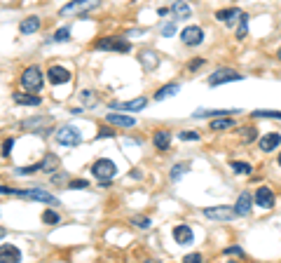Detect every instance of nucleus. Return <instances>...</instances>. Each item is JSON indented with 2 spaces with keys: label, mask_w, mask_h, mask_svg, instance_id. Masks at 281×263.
Masks as SVG:
<instances>
[{
  "label": "nucleus",
  "mask_w": 281,
  "mask_h": 263,
  "mask_svg": "<svg viewBox=\"0 0 281 263\" xmlns=\"http://www.w3.org/2000/svg\"><path fill=\"white\" fill-rule=\"evenodd\" d=\"M56 144L59 146H66V148H75V146L82 144V134H80V129L75 125H63V127L56 129Z\"/></svg>",
  "instance_id": "obj_1"
},
{
  "label": "nucleus",
  "mask_w": 281,
  "mask_h": 263,
  "mask_svg": "<svg viewBox=\"0 0 281 263\" xmlns=\"http://www.w3.org/2000/svg\"><path fill=\"white\" fill-rule=\"evenodd\" d=\"M43 82H45V75L43 71L38 68V66H28V68H24V73H21V87L26 92H40L43 90Z\"/></svg>",
  "instance_id": "obj_2"
},
{
  "label": "nucleus",
  "mask_w": 281,
  "mask_h": 263,
  "mask_svg": "<svg viewBox=\"0 0 281 263\" xmlns=\"http://www.w3.org/2000/svg\"><path fill=\"white\" fill-rule=\"evenodd\" d=\"M101 5V0H73L68 5H63L59 17H70V14H85L89 9H96Z\"/></svg>",
  "instance_id": "obj_3"
},
{
  "label": "nucleus",
  "mask_w": 281,
  "mask_h": 263,
  "mask_svg": "<svg viewBox=\"0 0 281 263\" xmlns=\"http://www.w3.org/2000/svg\"><path fill=\"white\" fill-rule=\"evenodd\" d=\"M14 195H19V198H26V200H35V202H45V205H49V207H56L59 205V198H54L52 193L43 191V188H26V191H17Z\"/></svg>",
  "instance_id": "obj_4"
},
{
  "label": "nucleus",
  "mask_w": 281,
  "mask_h": 263,
  "mask_svg": "<svg viewBox=\"0 0 281 263\" xmlns=\"http://www.w3.org/2000/svg\"><path fill=\"white\" fill-rule=\"evenodd\" d=\"M92 174L96 176L98 181H110L115 174H117V164L113 160H108V158H101L96 162L92 164Z\"/></svg>",
  "instance_id": "obj_5"
},
{
  "label": "nucleus",
  "mask_w": 281,
  "mask_h": 263,
  "mask_svg": "<svg viewBox=\"0 0 281 263\" xmlns=\"http://www.w3.org/2000/svg\"><path fill=\"white\" fill-rule=\"evenodd\" d=\"M204 216L211 218V221H220V223H228L237 216L234 207H228V205H216V207H206L204 209Z\"/></svg>",
  "instance_id": "obj_6"
},
{
  "label": "nucleus",
  "mask_w": 281,
  "mask_h": 263,
  "mask_svg": "<svg viewBox=\"0 0 281 263\" xmlns=\"http://www.w3.org/2000/svg\"><path fill=\"white\" fill-rule=\"evenodd\" d=\"M244 75L237 73L234 68H218L216 73H211L209 75V85L211 87H216V85H225V82H234V80H241Z\"/></svg>",
  "instance_id": "obj_7"
},
{
  "label": "nucleus",
  "mask_w": 281,
  "mask_h": 263,
  "mask_svg": "<svg viewBox=\"0 0 281 263\" xmlns=\"http://www.w3.org/2000/svg\"><path fill=\"white\" fill-rule=\"evenodd\" d=\"M96 50H113V52H129L132 43L124 38H101L96 40Z\"/></svg>",
  "instance_id": "obj_8"
},
{
  "label": "nucleus",
  "mask_w": 281,
  "mask_h": 263,
  "mask_svg": "<svg viewBox=\"0 0 281 263\" xmlns=\"http://www.w3.org/2000/svg\"><path fill=\"white\" fill-rule=\"evenodd\" d=\"M181 43L187 47H197L204 43V31L199 26H185L181 31Z\"/></svg>",
  "instance_id": "obj_9"
},
{
  "label": "nucleus",
  "mask_w": 281,
  "mask_h": 263,
  "mask_svg": "<svg viewBox=\"0 0 281 263\" xmlns=\"http://www.w3.org/2000/svg\"><path fill=\"white\" fill-rule=\"evenodd\" d=\"M49 125H52V118H49V115H35V118H26L21 122V127L28 129V132H35V134L47 132Z\"/></svg>",
  "instance_id": "obj_10"
},
{
  "label": "nucleus",
  "mask_w": 281,
  "mask_h": 263,
  "mask_svg": "<svg viewBox=\"0 0 281 263\" xmlns=\"http://www.w3.org/2000/svg\"><path fill=\"white\" fill-rule=\"evenodd\" d=\"M145 106H148V99H145V97H136V99H132V101H113V104H110V108L129 110V113H139V110H143Z\"/></svg>",
  "instance_id": "obj_11"
},
{
  "label": "nucleus",
  "mask_w": 281,
  "mask_h": 263,
  "mask_svg": "<svg viewBox=\"0 0 281 263\" xmlns=\"http://www.w3.org/2000/svg\"><path fill=\"white\" fill-rule=\"evenodd\" d=\"M253 200H255V205H258V207H263V209H272L274 202H277L272 188H267V186H260V188L255 191Z\"/></svg>",
  "instance_id": "obj_12"
},
{
  "label": "nucleus",
  "mask_w": 281,
  "mask_h": 263,
  "mask_svg": "<svg viewBox=\"0 0 281 263\" xmlns=\"http://www.w3.org/2000/svg\"><path fill=\"white\" fill-rule=\"evenodd\" d=\"M73 78V73L66 68V66H52L49 71H47V80L52 82V85H63V82H68Z\"/></svg>",
  "instance_id": "obj_13"
},
{
  "label": "nucleus",
  "mask_w": 281,
  "mask_h": 263,
  "mask_svg": "<svg viewBox=\"0 0 281 263\" xmlns=\"http://www.w3.org/2000/svg\"><path fill=\"white\" fill-rule=\"evenodd\" d=\"M0 263H21V249L14 245L0 247Z\"/></svg>",
  "instance_id": "obj_14"
},
{
  "label": "nucleus",
  "mask_w": 281,
  "mask_h": 263,
  "mask_svg": "<svg viewBox=\"0 0 281 263\" xmlns=\"http://www.w3.org/2000/svg\"><path fill=\"white\" fill-rule=\"evenodd\" d=\"M174 240L178 245H192V240H194L192 228L185 226V223H178V226L174 228Z\"/></svg>",
  "instance_id": "obj_15"
},
{
  "label": "nucleus",
  "mask_w": 281,
  "mask_h": 263,
  "mask_svg": "<svg viewBox=\"0 0 281 263\" xmlns=\"http://www.w3.org/2000/svg\"><path fill=\"white\" fill-rule=\"evenodd\" d=\"M251 207H253V195H251V193H241V195L237 198V205H234L237 216H246V214H251Z\"/></svg>",
  "instance_id": "obj_16"
},
{
  "label": "nucleus",
  "mask_w": 281,
  "mask_h": 263,
  "mask_svg": "<svg viewBox=\"0 0 281 263\" xmlns=\"http://www.w3.org/2000/svg\"><path fill=\"white\" fill-rule=\"evenodd\" d=\"M139 61L145 71H155V68L159 66V54L157 52H152V50H145V52H140L139 54Z\"/></svg>",
  "instance_id": "obj_17"
},
{
  "label": "nucleus",
  "mask_w": 281,
  "mask_h": 263,
  "mask_svg": "<svg viewBox=\"0 0 281 263\" xmlns=\"http://www.w3.org/2000/svg\"><path fill=\"white\" fill-rule=\"evenodd\" d=\"M234 118L232 115H218V118L211 120V129L213 132H225V129H234Z\"/></svg>",
  "instance_id": "obj_18"
},
{
  "label": "nucleus",
  "mask_w": 281,
  "mask_h": 263,
  "mask_svg": "<svg viewBox=\"0 0 281 263\" xmlns=\"http://www.w3.org/2000/svg\"><path fill=\"white\" fill-rule=\"evenodd\" d=\"M152 144H155V148H159V151H169V148H171V132H169V129H159V132H155Z\"/></svg>",
  "instance_id": "obj_19"
},
{
  "label": "nucleus",
  "mask_w": 281,
  "mask_h": 263,
  "mask_svg": "<svg viewBox=\"0 0 281 263\" xmlns=\"http://www.w3.org/2000/svg\"><path fill=\"white\" fill-rule=\"evenodd\" d=\"M108 122L110 125H115V127H134L136 125V120L132 118V115H122V113H108Z\"/></svg>",
  "instance_id": "obj_20"
},
{
  "label": "nucleus",
  "mask_w": 281,
  "mask_h": 263,
  "mask_svg": "<svg viewBox=\"0 0 281 263\" xmlns=\"http://www.w3.org/2000/svg\"><path fill=\"white\" fill-rule=\"evenodd\" d=\"M181 92V85L178 82H169V85H164V87H159L157 92H155V101H164L169 99V97H176Z\"/></svg>",
  "instance_id": "obj_21"
},
{
  "label": "nucleus",
  "mask_w": 281,
  "mask_h": 263,
  "mask_svg": "<svg viewBox=\"0 0 281 263\" xmlns=\"http://www.w3.org/2000/svg\"><path fill=\"white\" fill-rule=\"evenodd\" d=\"M232 113H239V108H218V110H194L192 118H218V115H232Z\"/></svg>",
  "instance_id": "obj_22"
},
{
  "label": "nucleus",
  "mask_w": 281,
  "mask_h": 263,
  "mask_svg": "<svg viewBox=\"0 0 281 263\" xmlns=\"http://www.w3.org/2000/svg\"><path fill=\"white\" fill-rule=\"evenodd\" d=\"M279 144H281V134H277V132H270L267 136H263V139H260V151L270 153V151H274Z\"/></svg>",
  "instance_id": "obj_23"
},
{
  "label": "nucleus",
  "mask_w": 281,
  "mask_h": 263,
  "mask_svg": "<svg viewBox=\"0 0 281 263\" xmlns=\"http://www.w3.org/2000/svg\"><path fill=\"white\" fill-rule=\"evenodd\" d=\"M14 101H17L19 106H40V104H43V99H40V97H35L33 92H28V94L17 92V94H14Z\"/></svg>",
  "instance_id": "obj_24"
},
{
  "label": "nucleus",
  "mask_w": 281,
  "mask_h": 263,
  "mask_svg": "<svg viewBox=\"0 0 281 263\" xmlns=\"http://www.w3.org/2000/svg\"><path fill=\"white\" fill-rule=\"evenodd\" d=\"M40 28V17H26L21 24H19V31H21V36H31Z\"/></svg>",
  "instance_id": "obj_25"
},
{
  "label": "nucleus",
  "mask_w": 281,
  "mask_h": 263,
  "mask_svg": "<svg viewBox=\"0 0 281 263\" xmlns=\"http://www.w3.org/2000/svg\"><path fill=\"white\" fill-rule=\"evenodd\" d=\"M171 12L176 14V19H190L192 17V9H190V5H187L185 0H176L174 5H171Z\"/></svg>",
  "instance_id": "obj_26"
},
{
  "label": "nucleus",
  "mask_w": 281,
  "mask_h": 263,
  "mask_svg": "<svg viewBox=\"0 0 281 263\" xmlns=\"http://www.w3.org/2000/svg\"><path fill=\"white\" fill-rule=\"evenodd\" d=\"M239 14H241V12H239L237 7H228V9H218V12H216V19L223 21V24H234V19H237Z\"/></svg>",
  "instance_id": "obj_27"
},
{
  "label": "nucleus",
  "mask_w": 281,
  "mask_h": 263,
  "mask_svg": "<svg viewBox=\"0 0 281 263\" xmlns=\"http://www.w3.org/2000/svg\"><path fill=\"white\" fill-rule=\"evenodd\" d=\"M59 162H61V160H59V155L47 153V155H45V160L40 162V169H43V172H54V169L59 167Z\"/></svg>",
  "instance_id": "obj_28"
},
{
  "label": "nucleus",
  "mask_w": 281,
  "mask_h": 263,
  "mask_svg": "<svg viewBox=\"0 0 281 263\" xmlns=\"http://www.w3.org/2000/svg\"><path fill=\"white\" fill-rule=\"evenodd\" d=\"M239 134H241V141H244V144H253L255 139H258V127H241Z\"/></svg>",
  "instance_id": "obj_29"
},
{
  "label": "nucleus",
  "mask_w": 281,
  "mask_h": 263,
  "mask_svg": "<svg viewBox=\"0 0 281 263\" xmlns=\"http://www.w3.org/2000/svg\"><path fill=\"white\" fill-rule=\"evenodd\" d=\"M230 167H232V172L234 174H251L253 172V167H251L248 162H241V160H232Z\"/></svg>",
  "instance_id": "obj_30"
},
{
  "label": "nucleus",
  "mask_w": 281,
  "mask_h": 263,
  "mask_svg": "<svg viewBox=\"0 0 281 263\" xmlns=\"http://www.w3.org/2000/svg\"><path fill=\"white\" fill-rule=\"evenodd\" d=\"M246 33H248V14H239V28H237V38L239 40H244Z\"/></svg>",
  "instance_id": "obj_31"
},
{
  "label": "nucleus",
  "mask_w": 281,
  "mask_h": 263,
  "mask_svg": "<svg viewBox=\"0 0 281 263\" xmlns=\"http://www.w3.org/2000/svg\"><path fill=\"white\" fill-rule=\"evenodd\" d=\"M43 221L47 223V226H56L61 218H59V214H56L54 209H45V211H43Z\"/></svg>",
  "instance_id": "obj_32"
},
{
  "label": "nucleus",
  "mask_w": 281,
  "mask_h": 263,
  "mask_svg": "<svg viewBox=\"0 0 281 263\" xmlns=\"http://www.w3.org/2000/svg\"><path fill=\"white\" fill-rule=\"evenodd\" d=\"M187 169H190V167H187V162L174 164V169H171V181H178V179H181V176H183Z\"/></svg>",
  "instance_id": "obj_33"
},
{
  "label": "nucleus",
  "mask_w": 281,
  "mask_h": 263,
  "mask_svg": "<svg viewBox=\"0 0 281 263\" xmlns=\"http://www.w3.org/2000/svg\"><path fill=\"white\" fill-rule=\"evenodd\" d=\"M70 40V28L66 26V28H59L56 33H54V38H52V43H68Z\"/></svg>",
  "instance_id": "obj_34"
},
{
  "label": "nucleus",
  "mask_w": 281,
  "mask_h": 263,
  "mask_svg": "<svg viewBox=\"0 0 281 263\" xmlns=\"http://www.w3.org/2000/svg\"><path fill=\"white\" fill-rule=\"evenodd\" d=\"M132 223H134L136 228H140V230H148L152 221H150L148 216H134V218H132Z\"/></svg>",
  "instance_id": "obj_35"
},
{
  "label": "nucleus",
  "mask_w": 281,
  "mask_h": 263,
  "mask_svg": "<svg viewBox=\"0 0 281 263\" xmlns=\"http://www.w3.org/2000/svg\"><path fill=\"white\" fill-rule=\"evenodd\" d=\"M253 118H279L281 120V110H253Z\"/></svg>",
  "instance_id": "obj_36"
},
{
  "label": "nucleus",
  "mask_w": 281,
  "mask_h": 263,
  "mask_svg": "<svg viewBox=\"0 0 281 263\" xmlns=\"http://www.w3.org/2000/svg\"><path fill=\"white\" fill-rule=\"evenodd\" d=\"M70 191H85V188H89V181L87 179H75V181L68 183Z\"/></svg>",
  "instance_id": "obj_37"
},
{
  "label": "nucleus",
  "mask_w": 281,
  "mask_h": 263,
  "mask_svg": "<svg viewBox=\"0 0 281 263\" xmlns=\"http://www.w3.org/2000/svg\"><path fill=\"white\" fill-rule=\"evenodd\" d=\"M162 36H164V38H174L176 36V24H174V21L162 26Z\"/></svg>",
  "instance_id": "obj_38"
},
{
  "label": "nucleus",
  "mask_w": 281,
  "mask_h": 263,
  "mask_svg": "<svg viewBox=\"0 0 281 263\" xmlns=\"http://www.w3.org/2000/svg\"><path fill=\"white\" fill-rule=\"evenodd\" d=\"M178 139H181V141H199V134H197V132H181Z\"/></svg>",
  "instance_id": "obj_39"
},
{
  "label": "nucleus",
  "mask_w": 281,
  "mask_h": 263,
  "mask_svg": "<svg viewBox=\"0 0 281 263\" xmlns=\"http://www.w3.org/2000/svg\"><path fill=\"white\" fill-rule=\"evenodd\" d=\"M80 99L85 101V104H89V106H92V104H94V94H92L89 90H82V92H80Z\"/></svg>",
  "instance_id": "obj_40"
},
{
  "label": "nucleus",
  "mask_w": 281,
  "mask_h": 263,
  "mask_svg": "<svg viewBox=\"0 0 281 263\" xmlns=\"http://www.w3.org/2000/svg\"><path fill=\"white\" fill-rule=\"evenodd\" d=\"M225 254L228 256H244V249H241V247H228V249H225Z\"/></svg>",
  "instance_id": "obj_41"
},
{
  "label": "nucleus",
  "mask_w": 281,
  "mask_h": 263,
  "mask_svg": "<svg viewBox=\"0 0 281 263\" xmlns=\"http://www.w3.org/2000/svg\"><path fill=\"white\" fill-rule=\"evenodd\" d=\"M183 261L185 263H199V261H202V254H199V252H197V254H187Z\"/></svg>",
  "instance_id": "obj_42"
},
{
  "label": "nucleus",
  "mask_w": 281,
  "mask_h": 263,
  "mask_svg": "<svg viewBox=\"0 0 281 263\" xmlns=\"http://www.w3.org/2000/svg\"><path fill=\"white\" fill-rule=\"evenodd\" d=\"M103 136H115V129L101 127V129H98V134H96V139H103Z\"/></svg>",
  "instance_id": "obj_43"
},
{
  "label": "nucleus",
  "mask_w": 281,
  "mask_h": 263,
  "mask_svg": "<svg viewBox=\"0 0 281 263\" xmlns=\"http://www.w3.org/2000/svg\"><path fill=\"white\" fill-rule=\"evenodd\" d=\"M12 146H14V139H7V141L2 144V155H9V153H12Z\"/></svg>",
  "instance_id": "obj_44"
},
{
  "label": "nucleus",
  "mask_w": 281,
  "mask_h": 263,
  "mask_svg": "<svg viewBox=\"0 0 281 263\" xmlns=\"http://www.w3.org/2000/svg\"><path fill=\"white\" fill-rule=\"evenodd\" d=\"M202 64H204V59H192V61L187 64V68H190V71H194V68H199Z\"/></svg>",
  "instance_id": "obj_45"
},
{
  "label": "nucleus",
  "mask_w": 281,
  "mask_h": 263,
  "mask_svg": "<svg viewBox=\"0 0 281 263\" xmlns=\"http://www.w3.org/2000/svg\"><path fill=\"white\" fill-rule=\"evenodd\" d=\"M52 181H54V183H59V181H68V176H66V174H54V176H52Z\"/></svg>",
  "instance_id": "obj_46"
},
{
  "label": "nucleus",
  "mask_w": 281,
  "mask_h": 263,
  "mask_svg": "<svg viewBox=\"0 0 281 263\" xmlns=\"http://www.w3.org/2000/svg\"><path fill=\"white\" fill-rule=\"evenodd\" d=\"M5 235H7V230H5V228L0 226V240H2V237H5Z\"/></svg>",
  "instance_id": "obj_47"
},
{
  "label": "nucleus",
  "mask_w": 281,
  "mask_h": 263,
  "mask_svg": "<svg viewBox=\"0 0 281 263\" xmlns=\"http://www.w3.org/2000/svg\"><path fill=\"white\" fill-rule=\"evenodd\" d=\"M277 56H279V59H281V50H279V52H277Z\"/></svg>",
  "instance_id": "obj_48"
},
{
  "label": "nucleus",
  "mask_w": 281,
  "mask_h": 263,
  "mask_svg": "<svg viewBox=\"0 0 281 263\" xmlns=\"http://www.w3.org/2000/svg\"><path fill=\"white\" fill-rule=\"evenodd\" d=\"M279 167H281V153H279Z\"/></svg>",
  "instance_id": "obj_49"
}]
</instances>
